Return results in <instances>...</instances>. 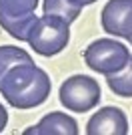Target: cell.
Wrapping results in <instances>:
<instances>
[{"label": "cell", "mask_w": 132, "mask_h": 135, "mask_svg": "<svg viewBox=\"0 0 132 135\" xmlns=\"http://www.w3.org/2000/svg\"><path fill=\"white\" fill-rule=\"evenodd\" d=\"M84 62L90 71L98 75H112L126 67L130 61V49L114 38H98L92 40L82 52Z\"/></svg>", "instance_id": "obj_3"}, {"label": "cell", "mask_w": 132, "mask_h": 135, "mask_svg": "<svg viewBox=\"0 0 132 135\" xmlns=\"http://www.w3.org/2000/svg\"><path fill=\"white\" fill-rule=\"evenodd\" d=\"M128 119L120 107H102L88 119L86 135H126Z\"/></svg>", "instance_id": "obj_6"}, {"label": "cell", "mask_w": 132, "mask_h": 135, "mask_svg": "<svg viewBox=\"0 0 132 135\" xmlns=\"http://www.w3.org/2000/svg\"><path fill=\"white\" fill-rule=\"evenodd\" d=\"M38 20L36 12H22V10H0V26L10 34L12 38L26 42L28 34L34 22Z\"/></svg>", "instance_id": "obj_8"}, {"label": "cell", "mask_w": 132, "mask_h": 135, "mask_svg": "<svg viewBox=\"0 0 132 135\" xmlns=\"http://www.w3.org/2000/svg\"><path fill=\"white\" fill-rule=\"evenodd\" d=\"M52 91V81L44 69L32 62L14 65L0 79V93L14 109L26 111L42 105Z\"/></svg>", "instance_id": "obj_1"}, {"label": "cell", "mask_w": 132, "mask_h": 135, "mask_svg": "<svg viewBox=\"0 0 132 135\" xmlns=\"http://www.w3.org/2000/svg\"><path fill=\"white\" fill-rule=\"evenodd\" d=\"M102 30L126 38L132 46V0H108L100 12Z\"/></svg>", "instance_id": "obj_5"}, {"label": "cell", "mask_w": 132, "mask_h": 135, "mask_svg": "<svg viewBox=\"0 0 132 135\" xmlns=\"http://www.w3.org/2000/svg\"><path fill=\"white\" fill-rule=\"evenodd\" d=\"M6 123H8V111H6V107L2 105V103H0V133L4 131Z\"/></svg>", "instance_id": "obj_13"}, {"label": "cell", "mask_w": 132, "mask_h": 135, "mask_svg": "<svg viewBox=\"0 0 132 135\" xmlns=\"http://www.w3.org/2000/svg\"><path fill=\"white\" fill-rule=\"evenodd\" d=\"M20 62H32V56L20 46L2 45L0 46V79L4 77L8 69H12L14 65H20Z\"/></svg>", "instance_id": "obj_10"}, {"label": "cell", "mask_w": 132, "mask_h": 135, "mask_svg": "<svg viewBox=\"0 0 132 135\" xmlns=\"http://www.w3.org/2000/svg\"><path fill=\"white\" fill-rule=\"evenodd\" d=\"M106 83H108V89L114 95L124 97V99H132V56L122 71L106 75Z\"/></svg>", "instance_id": "obj_9"}, {"label": "cell", "mask_w": 132, "mask_h": 135, "mask_svg": "<svg viewBox=\"0 0 132 135\" xmlns=\"http://www.w3.org/2000/svg\"><path fill=\"white\" fill-rule=\"evenodd\" d=\"M74 6H80V8H84V6H88V4H94L96 0H70Z\"/></svg>", "instance_id": "obj_14"}, {"label": "cell", "mask_w": 132, "mask_h": 135, "mask_svg": "<svg viewBox=\"0 0 132 135\" xmlns=\"http://www.w3.org/2000/svg\"><path fill=\"white\" fill-rule=\"evenodd\" d=\"M22 135H78V123L62 111H50L36 125L24 129Z\"/></svg>", "instance_id": "obj_7"}, {"label": "cell", "mask_w": 132, "mask_h": 135, "mask_svg": "<svg viewBox=\"0 0 132 135\" xmlns=\"http://www.w3.org/2000/svg\"><path fill=\"white\" fill-rule=\"evenodd\" d=\"M38 0H0V10H24L36 12Z\"/></svg>", "instance_id": "obj_12"}, {"label": "cell", "mask_w": 132, "mask_h": 135, "mask_svg": "<svg viewBox=\"0 0 132 135\" xmlns=\"http://www.w3.org/2000/svg\"><path fill=\"white\" fill-rule=\"evenodd\" d=\"M62 107L74 113H88L98 107L102 99V89L96 79L88 75H72L60 85L58 91Z\"/></svg>", "instance_id": "obj_4"}, {"label": "cell", "mask_w": 132, "mask_h": 135, "mask_svg": "<svg viewBox=\"0 0 132 135\" xmlns=\"http://www.w3.org/2000/svg\"><path fill=\"white\" fill-rule=\"evenodd\" d=\"M28 45L42 56H54L70 42V22L54 14H42L28 34Z\"/></svg>", "instance_id": "obj_2"}, {"label": "cell", "mask_w": 132, "mask_h": 135, "mask_svg": "<svg viewBox=\"0 0 132 135\" xmlns=\"http://www.w3.org/2000/svg\"><path fill=\"white\" fill-rule=\"evenodd\" d=\"M42 10L44 14H54V16H60L68 22H74L82 8L80 6H74L70 0H44L42 2Z\"/></svg>", "instance_id": "obj_11"}]
</instances>
